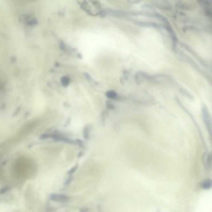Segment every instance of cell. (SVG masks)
<instances>
[{
  "label": "cell",
  "mask_w": 212,
  "mask_h": 212,
  "mask_svg": "<svg viewBox=\"0 0 212 212\" xmlns=\"http://www.w3.org/2000/svg\"><path fill=\"white\" fill-rule=\"evenodd\" d=\"M201 111L204 122L211 140L212 120L210 112L208 110V107L205 104H203L202 106Z\"/></svg>",
  "instance_id": "obj_1"
},
{
  "label": "cell",
  "mask_w": 212,
  "mask_h": 212,
  "mask_svg": "<svg viewBox=\"0 0 212 212\" xmlns=\"http://www.w3.org/2000/svg\"><path fill=\"white\" fill-rule=\"evenodd\" d=\"M177 102L179 105L181 107V108H182L183 110H184V111L187 113L188 115L190 117H191V119L192 120L194 124L195 125V127H197V129H198V132H199V134L200 137H201V140H202V141H203V145H204V146H205V141L204 140L202 134L201 132V130H200L199 125H198L196 121H195V119H194V118H193V116L191 114L190 112L188 110H187V108L183 105L182 103L180 102L178 98H177Z\"/></svg>",
  "instance_id": "obj_2"
},
{
  "label": "cell",
  "mask_w": 212,
  "mask_h": 212,
  "mask_svg": "<svg viewBox=\"0 0 212 212\" xmlns=\"http://www.w3.org/2000/svg\"><path fill=\"white\" fill-rule=\"evenodd\" d=\"M49 138H53L54 140L57 141H62L68 144H75V140H72L69 139L65 137L64 136L58 134H49Z\"/></svg>",
  "instance_id": "obj_3"
},
{
  "label": "cell",
  "mask_w": 212,
  "mask_h": 212,
  "mask_svg": "<svg viewBox=\"0 0 212 212\" xmlns=\"http://www.w3.org/2000/svg\"><path fill=\"white\" fill-rule=\"evenodd\" d=\"M50 199L54 201L65 202L67 201L70 199V198L67 195L64 194H56L52 193L50 195Z\"/></svg>",
  "instance_id": "obj_4"
},
{
  "label": "cell",
  "mask_w": 212,
  "mask_h": 212,
  "mask_svg": "<svg viewBox=\"0 0 212 212\" xmlns=\"http://www.w3.org/2000/svg\"><path fill=\"white\" fill-rule=\"evenodd\" d=\"M200 187L204 190H208L212 187L211 180L207 179L202 181L200 183Z\"/></svg>",
  "instance_id": "obj_5"
},
{
  "label": "cell",
  "mask_w": 212,
  "mask_h": 212,
  "mask_svg": "<svg viewBox=\"0 0 212 212\" xmlns=\"http://www.w3.org/2000/svg\"><path fill=\"white\" fill-rule=\"evenodd\" d=\"M90 128L88 126H85L83 129V136L84 139L88 140L89 138Z\"/></svg>",
  "instance_id": "obj_6"
},
{
  "label": "cell",
  "mask_w": 212,
  "mask_h": 212,
  "mask_svg": "<svg viewBox=\"0 0 212 212\" xmlns=\"http://www.w3.org/2000/svg\"><path fill=\"white\" fill-rule=\"evenodd\" d=\"M61 85L64 87H67L70 82V79L67 76H63L62 77L60 80Z\"/></svg>",
  "instance_id": "obj_7"
},
{
  "label": "cell",
  "mask_w": 212,
  "mask_h": 212,
  "mask_svg": "<svg viewBox=\"0 0 212 212\" xmlns=\"http://www.w3.org/2000/svg\"><path fill=\"white\" fill-rule=\"evenodd\" d=\"M106 96L109 99H114L117 98L116 92L113 90H109L106 93Z\"/></svg>",
  "instance_id": "obj_8"
},
{
  "label": "cell",
  "mask_w": 212,
  "mask_h": 212,
  "mask_svg": "<svg viewBox=\"0 0 212 212\" xmlns=\"http://www.w3.org/2000/svg\"><path fill=\"white\" fill-rule=\"evenodd\" d=\"M206 166L208 169H211L212 165L211 153H209L206 157Z\"/></svg>",
  "instance_id": "obj_9"
},
{
  "label": "cell",
  "mask_w": 212,
  "mask_h": 212,
  "mask_svg": "<svg viewBox=\"0 0 212 212\" xmlns=\"http://www.w3.org/2000/svg\"><path fill=\"white\" fill-rule=\"evenodd\" d=\"M12 187H10V186H6V187H3V188H1L0 189V195L1 194H4L7 192L9 191L11 189Z\"/></svg>",
  "instance_id": "obj_10"
},
{
  "label": "cell",
  "mask_w": 212,
  "mask_h": 212,
  "mask_svg": "<svg viewBox=\"0 0 212 212\" xmlns=\"http://www.w3.org/2000/svg\"><path fill=\"white\" fill-rule=\"evenodd\" d=\"M78 168V165H76L74 166V167H72V168H71L68 171L67 174L68 175H70V176H71L72 174H73V173H75V172H76V171L77 170Z\"/></svg>",
  "instance_id": "obj_11"
},
{
  "label": "cell",
  "mask_w": 212,
  "mask_h": 212,
  "mask_svg": "<svg viewBox=\"0 0 212 212\" xmlns=\"http://www.w3.org/2000/svg\"><path fill=\"white\" fill-rule=\"evenodd\" d=\"M106 106H107L108 109H110V110H114V106L112 102L109 101H107L106 102Z\"/></svg>",
  "instance_id": "obj_12"
},
{
  "label": "cell",
  "mask_w": 212,
  "mask_h": 212,
  "mask_svg": "<svg viewBox=\"0 0 212 212\" xmlns=\"http://www.w3.org/2000/svg\"><path fill=\"white\" fill-rule=\"evenodd\" d=\"M73 177L72 176H70L66 180V181L65 182V184L66 185H68L73 180Z\"/></svg>",
  "instance_id": "obj_13"
},
{
  "label": "cell",
  "mask_w": 212,
  "mask_h": 212,
  "mask_svg": "<svg viewBox=\"0 0 212 212\" xmlns=\"http://www.w3.org/2000/svg\"><path fill=\"white\" fill-rule=\"evenodd\" d=\"M75 144L78 145V146L80 147H83V142L82 140H80V139H76L75 140Z\"/></svg>",
  "instance_id": "obj_14"
},
{
  "label": "cell",
  "mask_w": 212,
  "mask_h": 212,
  "mask_svg": "<svg viewBox=\"0 0 212 212\" xmlns=\"http://www.w3.org/2000/svg\"><path fill=\"white\" fill-rule=\"evenodd\" d=\"M88 211L89 209L88 208H83L80 209V212H88Z\"/></svg>",
  "instance_id": "obj_15"
},
{
  "label": "cell",
  "mask_w": 212,
  "mask_h": 212,
  "mask_svg": "<svg viewBox=\"0 0 212 212\" xmlns=\"http://www.w3.org/2000/svg\"><path fill=\"white\" fill-rule=\"evenodd\" d=\"M97 209H98V211L99 212H103L102 210L101 206L100 205H98V207H97Z\"/></svg>",
  "instance_id": "obj_16"
},
{
  "label": "cell",
  "mask_w": 212,
  "mask_h": 212,
  "mask_svg": "<svg viewBox=\"0 0 212 212\" xmlns=\"http://www.w3.org/2000/svg\"><path fill=\"white\" fill-rule=\"evenodd\" d=\"M82 154H83V153H81V152H80V153H79V154H78L79 158H80V157H81L82 155Z\"/></svg>",
  "instance_id": "obj_17"
}]
</instances>
